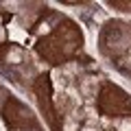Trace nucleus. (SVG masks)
Masks as SVG:
<instances>
[{"instance_id":"obj_1","label":"nucleus","mask_w":131,"mask_h":131,"mask_svg":"<svg viewBox=\"0 0 131 131\" xmlns=\"http://www.w3.org/2000/svg\"><path fill=\"white\" fill-rule=\"evenodd\" d=\"M83 46V33L72 20H63L57 24L48 35H44L37 42L35 50L42 59L50 61V63H63V61L72 59Z\"/></svg>"},{"instance_id":"obj_2","label":"nucleus","mask_w":131,"mask_h":131,"mask_svg":"<svg viewBox=\"0 0 131 131\" xmlns=\"http://www.w3.org/2000/svg\"><path fill=\"white\" fill-rule=\"evenodd\" d=\"M96 107L103 116L109 118H125L131 116V96L116 83L105 81L98 90L96 96Z\"/></svg>"},{"instance_id":"obj_3","label":"nucleus","mask_w":131,"mask_h":131,"mask_svg":"<svg viewBox=\"0 0 131 131\" xmlns=\"http://www.w3.org/2000/svg\"><path fill=\"white\" fill-rule=\"evenodd\" d=\"M2 120L11 131H39L35 114L15 96H9L2 105Z\"/></svg>"},{"instance_id":"obj_4","label":"nucleus","mask_w":131,"mask_h":131,"mask_svg":"<svg viewBox=\"0 0 131 131\" xmlns=\"http://www.w3.org/2000/svg\"><path fill=\"white\" fill-rule=\"evenodd\" d=\"M101 48L109 57L120 55L131 48V24L127 22H107L101 33Z\"/></svg>"},{"instance_id":"obj_5","label":"nucleus","mask_w":131,"mask_h":131,"mask_svg":"<svg viewBox=\"0 0 131 131\" xmlns=\"http://www.w3.org/2000/svg\"><path fill=\"white\" fill-rule=\"evenodd\" d=\"M33 92L37 96V105H39V112L44 114L46 122L50 125L52 131H61V118L57 114L55 107V101H52V83H50V77L48 74H39L33 83Z\"/></svg>"},{"instance_id":"obj_6","label":"nucleus","mask_w":131,"mask_h":131,"mask_svg":"<svg viewBox=\"0 0 131 131\" xmlns=\"http://www.w3.org/2000/svg\"><path fill=\"white\" fill-rule=\"evenodd\" d=\"M112 7H118L120 11H131V2H122V0H112Z\"/></svg>"},{"instance_id":"obj_7","label":"nucleus","mask_w":131,"mask_h":131,"mask_svg":"<svg viewBox=\"0 0 131 131\" xmlns=\"http://www.w3.org/2000/svg\"><path fill=\"white\" fill-rule=\"evenodd\" d=\"M11 50V42H5L2 46H0V61H2V57H5V52Z\"/></svg>"}]
</instances>
